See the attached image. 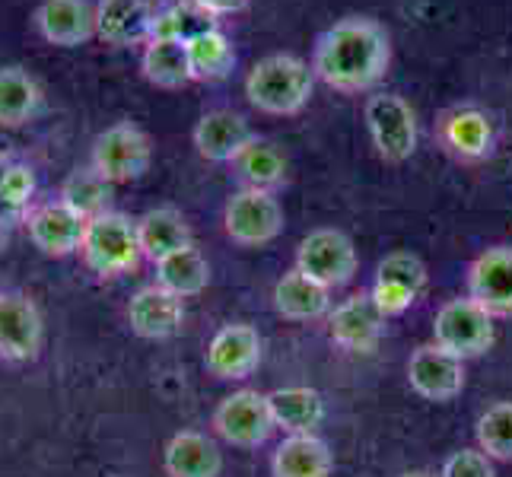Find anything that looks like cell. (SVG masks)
Returning <instances> with one entry per match:
<instances>
[{
	"label": "cell",
	"instance_id": "cell-31",
	"mask_svg": "<svg viewBox=\"0 0 512 477\" xmlns=\"http://www.w3.org/2000/svg\"><path fill=\"white\" fill-rule=\"evenodd\" d=\"M112 194H115L112 182H105L93 166H83V169H74L61 182L58 198L70 210H77L83 220H93L105 214V210H112Z\"/></svg>",
	"mask_w": 512,
	"mask_h": 477
},
{
	"label": "cell",
	"instance_id": "cell-10",
	"mask_svg": "<svg viewBox=\"0 0 512 477\" xmlns=\"http://www.w3.org/2000/svg\"><path fill=\"white\" fill-rule=\"evenodd\" d=\"M45 322L23 290H0V360L32 363L42 353Z\"/></svg>",
	"mask_w": 512,
	"mask_h": 477
},
{
	"label": "cell",
	"instance_id": "cell-13",
	"mask_svg": "<svg viewBox=\"0 0 512 477\" xmlns=\"http://www.w3.org/2000/svg\"><path fill=\"white\" fill-rule=\"evenodd\" d=\"M32 26L48 45L80 48L96 39L93 0H42L32 13Z\"/></svg>",
	"mask_w": 512,
	"mask_h": 477
},
{
	"label": "cell",
	"instance_id": "cell-4",
	"mask_svg": "<svg viewBox=\"0 0 512 477\" xmlns=\"http://www.w3.org/2000/svg\"><path fill=\"white\" fill-rule=\"evenodd\" d=\"M153 163V144L144 128L134 121H115L102 134H96L90 150V166L102 175L105 182L125 185L137 182Z\"/></svg>",
	"mask_w": 512,
	"mask_h": 477
},
{
	"label": "cell",
	"instance_id": "cell-11",
	"mask_svg": "<svg viewBox=\"0 0 512 477\" xmlns=\"http://www.w3.org/2000/svg\"><path fill=\"white\" fill-rule=\"evenodd\" d=\"M26 233L32 239V245L48 258H67L80 252L83 245V233H86V220L70 210L61 198L55 201H42L32 204L26 210Z\"/></svg>",
	"mask_w": 512,
	"mask_h": 477
},
{
	"label": "cell",
	"instance_id": "cell-30",
	"mask_svg": "<svg viewBox=\"0 0 512 477\" xmlns=\"http://www.w3.org/2000/svg\"><path fill=\"white\" fill-rule=\"evenodd\" d=\"M236 175L242 179V188H261L274 191L287 182V156L271 140H252L236 159Z\"/></svg>",
	"mask_w": 512,
	"mask_h": 477
},
{
	"label": "cell",
	"instance_id": "cell-32",
	"mask_svg": "<svg viewBox=\"0 0 512 477\" xmlns=\"http://www.w3.org/2000/svg\"><path fill=\"white\" fill-rule=\"evenodd\" d=\"M478 449L493 462H512V401L487 408L478 420Z\"/></svg>",
	"mask_w": 512,
	"mask_h": 477
},
{
	"label": "cell",
	"instance_id": "cell-28",
	"mask_svg": "<svg viewBox=\"0 0 512 477\" xmlns=\"http://www.w3.org/2000/svg\"><path fill=\"white\" fill-rule=\"evenodd\" d=\"M271 401V414L280 430L290 433H315L325 420V401L315 388L306 385H290V388H277L268 395Z\"/></svg>",
	"mask_w": 512,
	"mask_h": 477
},
{
	"label": "cell",
	"instance_id": "cell-17",
	"mask_svg": "<svg viewBox=\"0 0 512 477\" xmlns=\"http://www.w3.org/2000/svg\"><path fill=\"white\" fill-rule=\"evenodd\" d=\"M382 328H385V315L379 312L369 293H353L338 309L328 312V331L334 344L350 353L376 350Z\"/></svg>",
	"mask_w": 512,
	"mask_h": 477
},
{
	"label": "cell",
	"instance_id": "cell-25",
	"mask_svg": "<svg viewBox=\"0 0 512 477\" xmlns=\"http://www.w3.org/2000/svg\"><path fill=\"white\" fill-rule=\"evenodd\" d=\"M42 109V86L26 67L4 64L0 67V128L16 131L26 128Z\"/></svg>",
	"mask_w": 512,
	"mask_h": 477
},
{
	"label": "cell",
	"instance_id": "cell-33",
	"mask_svg": "<svg viewBox=\"0 0 512 477\" xmlns=\"http://www.w3.org/2000/svg\"><path fill=\"white\" fill-rule=\"evenodd\" d=\"M35 191H39V179H35V169L26 163H13L0 182V217H26V210L35 201Z\"/></svg>",
	"mask_w": 512,
	"mask_h": 477
},
{
	"label": "cell",
	"instance_id": "cell-22",
	"mask_svg": "<svg viewBox=\"0 0 512 477\" xmlns=\"http://www.w3.org/2000/svg\"><path fill=\"white\" fill-rule=\"evenodd\" d=\"M331 471L334 455L315 433H290L271 458V477H331Z\"/></svg>",
	"mask_w": 512,
	"mask_h": 477
},
{
	"label": "cell",
	"instance_id": "cell-8",
	"mask_svg": "<svg viewBox=\"0 0 512 477\" xmlns=\"http://www.w3.org/2000/svg\"><path fill=\"white\" fill-rule=\"evenodd\" d=\"M214 433L223 443L236 449H258L271 439L277 430L271 401L261 395L258 388H239V392L226 395L214 411Z\"/></svg>",
	"mask_w": 512,
	"mask_h": 477
},
{
	"label": "cell",
	"instance_id": "cell-20",
	"mask_svg": "<svg viewBox=\"0 0 512 477\" xmlns=\"http://www.w3.org/2000/svg\"><path fill=\"white\" fill-rule=\"evenodd\" d=\"M436 134L443 150L452 153L455 159H465V163L484 159L493 150V121L481 109H474V105H455V109H449L439 118Z\"/></svg>",
	"mask_w": 512,
	"mask_h": 477
},
{
	"label": "cell",
	"instance_id": "cell-37",
	"mask_svg": "<svg viewBox=\"0 0 512 477\" xmlns=\"http://www.w3.org/2000/svg\"><path fill=\"white\" fill-rule=\"evenodd\" d=\"M191 4L204 16H210V20H220V16H236L242 10H249L252 0H191Z\"/></svg>",
	"mask_w": 512,
	"mask_h": 477
},
{
	"label": "cell",
	"instance_id": "cell-40",
	"mask_svg": "<svg viewBox=\"0 0 512 477\" xmlns=\"http://www.w3.org/2000/svg\"><path fill=\"white\" fill-rule=\"evenodd\" d=\"M401 477H436V474H430V471H408V474H401Z\"/></svg>",
	"mask_w": 512,
	"mask_h": 477
},
{
	"label": "cell",
	"instance_id": "cell-14",
	"mask_svg": "<svg viewBox=\"0 0 512 477\" xmlns=\"http://www.w3.org/2000/svg\"><path fill=\"white\" fill-rule=\"evenodd\" d=\"M408 382L427 401H455L465 388V360L452 357V353L436 344H423L408 360Z\"/></svg>",
	"mask_w": 512,
	"mask_h": 477
},
{
	"label": "cell",
	"instance_id": "cell-26",
	"mask_svg": "<svg viewBox=\"0 0 512 477\" xmlns=\"http://www.w3.org/2000/svg\"><path fill=\"white\" fill-rule=\"evenodd\" d=\"M153 284L179 299L201 296L210 284V264L201 255L198 245L191 242L185 249L172 252L153 264Z\"/></svg>",
	"mask_w": 512,
	"mask_h": 477
},
{
	"label": "cell",
	"instance_id": "cell-3",
	"mask_svg": "<svg viewBox=\"0 0 512 477\" xmlns=\"http://www.w3.org/2000/svg\"><path fill=\"white\" fill-rule=\"evenodd\" d=\"M80 258L102 280L131 274L144 258L137 239V220L121 214V210H105V214L86 220Z\"/></svg>",
	"mask_w": 512,
	"mask_h": 477
},
{
	"label": "cell",
	"instance_id": "cell-7",
	"mask_svg": "<svg viewBox=\"0 0 512 477\" xmlns=\"http://www.w3.org/2000/svg\"><path fill=\"white\" fill-rule=\"evenodd\" d=\"M433 344L458 360L484 357L493 347V315L474 303L471 296L449 299L433 318Z\"/></svg>",
	"mask_w": 512,
	"mask_h": 477
},
{
	"label": "cell",
	"instance_id": "cell-5",
	"mask_svg": "<svg viewBox=\"0 0 512 477\" xmlns=\"http://www.w3.org/2000/svg\"><path fill=\"white\" fill-rule=\"evenodd\" d=\"M223 229L242 249H261L284 233V207L274 191L239 188L223 207Z\"/></svg>",
	"mask_w": 512,
	"mask_h": 477
},
{
	"label": "cell",
	"instance_id": "cell-29",
	"mask_svg": "<svg viewBox=\"0 0 512 477\" xmlns=\"http://www.w3.org/2000/svg\"><path fill=\"white\" fill-rule=\"evenodd\" d=\"M188 61L194 83H214L233 74L236 48L220 26H207L188 39Z\"/></svg>",
	"mask_w": 512,
	"mask_h": 477
},
{
	"label": "cell",
	"instance_id": "cell-36",
	"mask_svg": "<svg viewBox=\"0 0 512 477\" xmlns=\"http://www.w3.org/2000/svg\"><path fill=\"white\" fill-rule=\"evenodd\" d=\"M369 296H373V303L379 306V312L388 318V315H401L408 312L414 303H417V293L408 290V287H398V284H382V280H376L373 290H369Z\"/></svg>",
	"mask_w": 512,
	"mask_h": 477
},
{
	"label": "cell",
	"instance_id": "cell-1",
	"mask_svg": "<svg viewBox=\"0 0 512 477\" xmlns=\"http://www.w3.org/2000/svg\"><path fill=\"white\" fill-rule=\"evenodd\" d=\"M392 64V35L373 16H344L328 26L312 48L315 80L328 90L357 96L385 80Z\"/></svg>",
	"mask_w": 512,
	"mask_h": 477
},
{
	"label": "cell",
	"instance_id": "cell-15",
	"mask_svg": "<svg viewBox=\"0 0 512 477\" xmlns=\"http://www.w3.org/2000/svg\"><path fill=\"white\" fill-rule=\"evenodd\" d=\"M468 296L493 318L512 315V245H493L471 261Z\"/></svg>",
	"mask_w": 512,
	"mask_h": 477
},
{
	"label": "cell",
	"instance_id": "cell-19",
	"mask_svg": "<svg viewBox=\"0 0 512 477\" xmlns=\"http://www.w3.org/2000/svg\"><path fill=\"white\" fill-rule=\"evenodd\" d=\"M153 16L150 0H96V39L112 48L147 45Z\"/></svg>",
	"mask_w": 512,
	"mask_h": 477
},
{
	"label": "cell",
	"instance_id": "cell-23",
	"mask_svg": "<svg viewBox=\"0 0 512 477\" xmlns=\"http://www.w3.org/2000/svg\"><path fill=\"white\" fill-rule=\"evenodd\" d=\"M137 239H140V252L147 261H160L172 252L191 245V226L179 207H153L144 217H137Z\"/></svg>",
	"mask_w": 512,
	"mask_h": 477
},
{
	"label": "cell",
	"instance_id": "cell-24",
	"mask_svg": "<svg viewBox=\"0 0 512 477\" xmlns=\"http://www.w3.org/2000/svg\"><path fill=\"white\" fill-rule=\"evenodd\" d=\"M274 309L284 315L287 322H315V318L331 312V290L293 268L277 280Z\"/></svg>",
	"mask_w": 512,
	"mask_h": 477
},
{
	"label": "cell",
	"instance_id": "cell-6",
	"mask_svg": "<svg viewBox=\"0 0 512 477\" xmlns=\"http://www.w3.org/2000/svg\"><path fill=\"white\" fill-rule=\"evenodd\" d=\"M366 131L379 159L385 163H408L417 150V115L398 93H373L363 105Z\"/></svg>",
	"mask_w": 512,
	"mask_h": 477
},
{
	"label": "cell",
	"instance_id": "cell-16",
	"mask_svg": "<svg viewBox=\"0 0 512 477\" xmlns=\"http://www.w3.org/2000/svg\"><path fill=\"white\" fill-rule=\"evenodd\" d=\"M191 140H194V150H198L207 163H236L239 153L255 140V131L245 115L233 109H214L198 118Z\"/></svg>",
	"mask_w": 512,
	"mask_h": 477
},
{
	"label": "cell",
	"instance_id": "cell-27",
	"mask_svg": "<svg viewBox=\"0 0 512 477\" xmlns=\"http://www.w3.org/2000/svg\"><path fill=\"white\" fill-rule=\"evenodd\" d=\"M140 74L147 83L160 86V90H182L194 83L191 61H188V42L179 39H153L144 45L140 55Z\"/></svg>",
	"mask_w": 512,
	"mask_h": 477
},
{
	"label": "cell",
	"instance_id": "cell-21",
	"mask_svg": "<svg viewBox=\"0 0 512 477\" xmlns=\"http://www.w3.org/2000/svg\"><path fill=\"white\" fill-rule=\"evenodd\" d=\"M163 468L169 477H220L223 455L207 433L179 430L163 449Z\"/></svg>",
	"mask_w": 512,
	"mask_h": 477
},
{
	"label": "cell",
	"instance_id": "cell-2",
	"mask_svg": "<svg viewBox=\"0 0 512 477\" xmlns=\"http://www.w3.org/2000/svg\"><path fill=\"white\" fill-rule=\"evenodd\" d=\"M315 90V70L309 61L290 55V51H274V55L252 64L245 77V99L252 109L264 115H299L309 105Z\"/></svg>",
	"mask_w": 512,
	"mask_h": 477
},
{
	"label": "cell",
	"instance_id": "cell-35",
	"mask_svg": "<svg viewBox=\"0 0 512 477\" xmlns=\"http://www.w3.org/2000/svg\"><path fill=\"white\" fill-rule=\"evenodd\" d=\"M439 477H497V471H493V458L481 449H458L446 458Z\"/></svg>",
	"mask_w": 512,
	"mask_h": 477
},
{
	"label": "cell",
	"instance_id": "cell-38",
	"mask_svg": "<svg viewBox=\"0 0 512 477\" xmlns=\"http://www.w3.org/2000/svg\"><path fill=\"white\" fill-rule=\"evenodd\" d=\"M7 242H10V220L0 217V252L7 249Z\"/></svg>",
	"mask_w": 512,
	"mask_h": 477
},
{
	"label": "cell",
	"instance_id": "cell-9",
	"mask_svg": "<svg viewBox=\"0 0 512 477\" xmlns=\"http://www.w3.org/2000/svg\"><path fill=\"white\" fill-rule=\"evenodd\" d=\"M357 268H360L357 249H353L350 236L341 233V229H328V226L312 229L296 249V271L319 280L328 290L347 287L357 277Z\"/></svg>",
	"mask_w": 512,
	"mask_h": 477
},
{
	"label": "cell",
	"instance_id": "cell-18",
	"mask_svg": "<svg viewBox=\"0 0 512 477\" xmlns=\"http://www.w3.org/2000/svg\"><path fill=\"white\" fill-rule=\"evenodd\" d=\"M185 322V299L166 293L163 287H140L128 303V325L144 341H166L179 334Z\"/></svg>",
	"mask_w": 512,
	"mask_h": 477
},
{
	"label": "cell",
	"instance_id": "cell-12",
	"mask_svg": "<svg viewBox=\"0 0 512 477\" xmlns=\"http://www.w3.org/2000/svg\"><path fill=\"white\" fill-rule=\"evenodd\" d=\"M261 353H264V341L258 328L236 322V325H223L214 338H210L204 363L210 376L239 382V379H249L261 366Z\"/></svg>",
	"mask_w": 512,
	"mask_h": 477
},
{
	"label": "cell",
	"instance_id": "cell-34",
	"mask_svg": "<svg viewBox=\"0 0 512 477\" xmlns=\"http://www.w3.org/2000/svg\"><path fill=\"white\" fill-rule=\"evenodd\" d=\"M376 280L382 284H398V287H408L414 290L417 296L427 287V264H423L417 255L411 252H392L379 261L376 268Z\"/></svg>",
	"mask_w": 512,
	"mask_h": 477
},
{
	"label": "cell",
	"instance_id": "cell-39",
	"mask_svg": "<svg viewBox=\"0 0 512 477\" xmlns=\"http://www.w3.org/2000/svg\"><path fill=\"white\" fill-rule=\"evenodd\" d=\"M13 166V159H10V153L0 147V182H4V175H7V169Z\"/></svg>",
	"mask_w": 512,
	"mask_h": 477
}]
</instances>
